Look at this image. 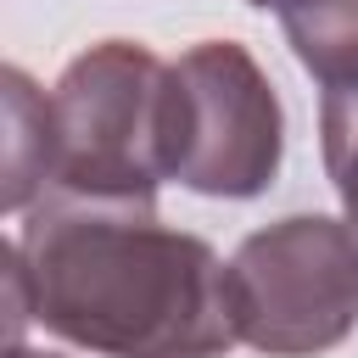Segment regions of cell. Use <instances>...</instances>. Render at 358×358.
Listing matches in <instances>:
<instances>
[{"label":"cell","instance_id":"1","mask_svg":"<svg viewBox=\"0 0 358 358\" xmlns=\"http://www.w3.org/2000/svg\"><path fill=\"white\" fill-rule=\"evenodd\" d=\"M34 319L101 358H218L235 347L224 263L151 201L45 196L11 241Z\"/></svg>","mask_w":358,"mask_h":358},{"label":"cell","instance_id":"2","mask_svg":"<svg viewBox=\"0 0 358 358\" xmlns=\"http://www.w3.org/2000/svg\"><path fill=\"white\" fill-rule=\"evenodd\" d=\"M168 62L134 39H101L50 90V196L140 207L168 179Z\"/></svg>","mask_w":358,"mask_h":358},{"label":"cell","instance_id":"3","mask_svg":"<svg viewBox=\"0 0 358 358\" xmlns=\"http://www.w3.org/2000/svg\"><path fill=\"white\" fill-rule=\"evenodd\" d=\"M235 341L268 358H319L358 324V229L324 213H291L252 229L224 263Z\"/></svg>","mask_w":358,"mask_h":358},{"label":"cell","instance_id":"4","mask_svg":"<svg viewBox=\"0 0 358 358\" xmlns=\"http://www.w3.org/2000/svg\"><path fill=\"white\" fill-rule=\"evenodd\" d=\"M162 157L168 179L196 196L246 201L274 185L285 157V112L246 45L201 39L168 62Z\"/></svg>","mask_w":358,"mask_h":358},{"label":"cell","instance_id":"5","mask_svg":"<svg viewBox=\"0 0 358 358\" xmlns=\"http://www.w3.org/2000/svg\"><path fill=\"white\" fill-rule=\"evenodd\" d=\"M0 101H6V185L0 207L28 213L34 196L50 190V95L28 84L22 67L0 73Z\"/></svg>","mask_w":358,"mask_h":358},{"label":"cell","instance_id":"6","mask_svg":"<svg viewBox=\"0 0 358 358\" xmlns=\"http://www.w3.org/2000/svg\"><path fill=\"white\" fill-rule=\"evenodd\" d=\"M280 28L324 90L358 84V0H285Z\"/></svg>","mask_w":358,"mask_h":358},{"label":"cell","instance_id":"7","mask_svg":"<svg viewBox=\"0 0 358 358\" xmlns=\"http://www.w3.org/2000/svg\"><path fill=\"white\" fill-rule=\"evenodd\" d=\"M319 145H324V173L341 196L347 224L358 229V84L324 90L319 106Z\"/></svg>","mask_w":358,"mask_h":358},{"label":"cell","instance_id":"8","mask_svg":"<svg viewBox=\"0 0 358 358\" xmlns=\"http://www.w3.org/2000/svg\"><path fill=\"white\" fill-rule=\"evenodd\" d=\"M6 358H62V352H34V347H6Z\"/></svg>","mask_w":358,"mask_h":358},{"label":"cell","instance_id":"9","mask_svg":"<svg viewBox=\"0 0 358 358\" xmlns=\"http://www.w3.org/2000/svg\"><path fill=\"white\" fill-rule=\"evenodd\" d=\"M246 6H263V11H280L285 0H246Z\"/></svg>","mask_w":358,"mask_h":358}]
</instances>
